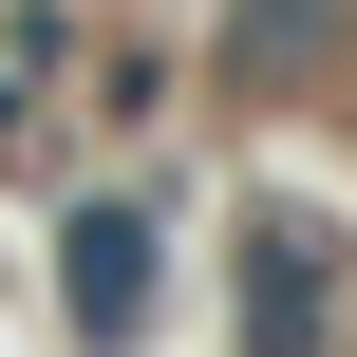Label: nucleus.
<instances>
[{"instance_id": "f257e3e1", "label": "nucleus", "mask_w": 357, "mask_h": 357, "mask_svg": "<svg viewBox=\"0 0 357 357\" xmlns=\"http://www.w3.org/2000/svg\"><path fill=\"white\" fill-rule=\"evenodd\" d=\"M320 339H339V282H320L301 226H264L245 245V357H320Z\"/></svg>"}, {"instance_id": "f03ea898", "label": "nucleus", "mask_w": 357, "mask_h": 357, "mask_svg": "<svg viewBox=\"0 0 357 357\" xmlns=\"http://www.w3.org/2000/svg\"><path fill=\"white\" fill-rule=\"evenodd\" d=\"M75 320H94V339L151 320V245H132V226H75Z\"/></svg>"}]
</instances>
